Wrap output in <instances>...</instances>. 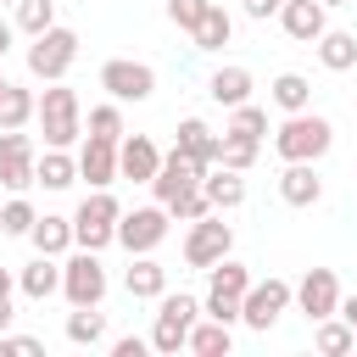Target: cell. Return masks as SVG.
Masks as SVG:
<instances>
[{
  "label": "cell",
  "mask_w": 357,
  "mask_h": 357,
  "mask_svg": "<svg viewBox=\"0 0 357 357\" xmlns=\"http://www.w3.org/2000/svg\"><path fill=\"white\" fill-rule=\"evenodd\" d=\"M167 206L156 201V206H134V212H123L117 218V245L128 251V257H139V251H156L162 240H167Z\"/></svg>",
  "instance_id": "30bf717a"
},
{
  "label": "cell",
  "mask_w": 357,
  "mask_h": 357,
  "mask_svg": "<svg viewBox=\"0 0 357 357\" xmlns=\"http://www.w3.org/2000/svg\"><path fill=\"white\" fill-rule=\"evenodd\" d=\"M33 201L28 195H11L6 206H0V234H17V240H28V229H33Z\"/></svg>",
  "instance_id": "d590c367"
},
{
  "label": "cell",
  "mask_w": 357,
  "mask_h": 357,
  "mask_svg": "<svg viewBox=\"0 0 357 357\" xmlns=\"http://www.w3.org/2000/svg\"><path fill=\"white\" fill-rule=\"evenodd\" d=\"M100 89L112 100H151L156 95V67L151 61H134V56H112L100 67Z\"/></svg>",
  "instance_id": "9c48e42d"
},
{
  "label": "cell",
  "mask_w": 357,
  "mask_h": 357,
  "mask_svg": "<svg viewBox=\"0 0 357 357\" xmlns=\"http://www.w3.org/2000/svg\"><path fill=\"white\" fill-rule=\"evenodd\" d=\"M73 61H78V33H73V28L50 22L45 33H33V45H28V73H33L39 84L67 78V67H73Z\"/></svg>",
  "instance_id": "8992f818"
},
{
  "label": "cell",
  "mask_w": 357,
  "mask_h": 357,
  "mask_svg": "<svg viewBox=\"0 0 357 357\" xmlns=\"http://www.w3.org/2000/svg\"><path fill=\"white\" fill-rule=\"evenodd\" d=\"M6 50H11V22L0 17V61H6Z\"/></svg>",
  "instance_id": "bcb514c9"
},
{
  "label": "cell",
  "mask_w": 357,
  "mask_h": 357,
  "mask_svg": "<svg viewBox=\"0 0 357 357\" xmlns=\"http://www.w3.org/2000/svg\"><path fill=\"white\" fill-rule=\"evenodd\" d=\"M156 167H162V151H156V139H151V134H128V139H117V178L151 184V178H156Z\"/></svg>",
  "instance_id": "9a60e30c"
},
{
  "label": "cell",
  "mask_w": 357,
  "mask_h": 357,
  "mask_svg": "<svg viewBox=\"0 0 357 357\" xmlns=\"http://www.w3.org/2000/svg\"><path fill=\"white\" fill-rule=\"evenodd\" d=\"M268 100H273L279 112H307V106H312V84H307L301 73H279V78L268 84Z\"/></svg>",
  "instance_id": "1f68e13d"
},
{
  "label": "cell",
  "mask_w": 357,
  "mask_h": 357,
  "mask_svg": "<svg viewBox=\"0 0 357 357\" xmlns=\"http://www.w3.org/2000/svg\"><path fill=\"white\" fill-rule=\"evenodd\" d=\"M67 340L73 346H89V351L106 346V312L100 307H73L67 312Z\"/></svg>",
  "instance_id": "f546056e"
},
{
  "label": "cell",
  "mask_w": 357,
  "mask_h": 357,
  "mask_svg": "<svg viewBox=\"0 0 357 357\" xmlns=\"http://www.w3.org/2000/svg\"><path fill=\"white\" fill-rule=\"evenodd\" d=\"M218 139H223V134H212V123H206V117H184L173 145H178L184 156H195L201 167H212V162H218Z\"/></svg>",
  "instance_id": "603a6c76"
},
{
  "label": "cell",
  "mask_w": 357,
  "mask_h": 357,
  "mask_svg": "<svg viewBox=\"0 0 357 357\" xmlns=\"http://www.w3.org/2000/svg\"><path fill=\"white\" fill-rule=\"evenodd\" d=\"M201 11H206V0H167V22H173V28H184V33L201 22Z\"/></svg>",
  "instance_id": "f35d334b"
},
{
  "label": "cell",
  "mask_w": 357,
  "mask_h": 357,
  "mask_svg": "<svg viewBox=\"0 0 357 357\" xmlns=\"http://www.w3.org/2000/svg\"><path fill=\"white\" fill-rule=\"evenodd\" d=\"M190 39H195V50H223V45L234 39V17H229L218 0H206V11H201V22L190 28Z\"/></svg>",
  "instance_id": "d4e9b609"
},
{
  "label": "cell",
  "mask_w": 357,
  "mask_h": 357,
  "mask_svg": "<svg viewBox=\"0 0 357 357\" xmlns=\"http://www.w3.org/2000/svg\"><path fill=\"white\" fill-rule=\"evenodd\" d=\"M89 134H100V139H123V100H100V106H89Z\"/></svg>",
  "instance_id": "74e56055"
},
{
  "label": "cell",
  "mask_w": 357,
  "mask_h": 357,
  "mask_svg": "<svg viewBox=\"0 0 357 357\" xmlns=\"http://www.w3.org/2000/svg\"><path fill=\"white\" fill-rule=\"evenodd\" d=\"M335 312H340V318L357 329V296H340V307H335Z\"/></svg>",
  "instance_id": "7bdbcfd3"
},
{
  "label": "cell",
  "mask_w": 357,
  "mask_h": 357,
  "mask_svg": "<svg viewBox=\"0 0 357 357\" xmlns=\"http://www.w3.org/2000/svg\"><path fill=\"white\" fill-rule=\"evenodd\" d=\"M45 340L39 335H0V357H39Z\"/></svg>",
  "instance_id": "ab89813d"
},
{
  "label": "cell",
  "mask_w": 357,
  "mask_h": 357,
  "mask_svg": "<svg viewBox=\"0 0 357 357\" xmlns=\"http://www.w3.org/2000/svg\"><path fill=\"white\" fill-rule=\"evenodd\" d=\"M201 190H206L212 212H234V206H245V178H240L234 167H223V162H212V167L201 173Z\"/></svg>",
  "instance_id": "d6986e66"
},
{
  "label": "cell",
  "mask_w": 357,
  "mask_h": 357,
  "mask_svg": "<svg viewBox=\"0 0 357 357\" xmlns=\"http://www.w3.org/2000/svg\"><path fill=\"white\" fill-rule=\"evenodd\" d=\"M78 178H84L89 190H112V184H117V139L89 134V139L78 145Z\"/></svg>",
  "instance_id": "5bb4252c"
},
{
  "label": "cell",
  "mask_w": 357,
  "mask_h": 357,
  "mask_svg": "<svg viewBox=\"0 0 357 357\" xmlns=\"http://www.w3.org/2000/svg\"><path fill=\"white\" fill-rule=\"evenodd\" d=\"M279 28H284L296 45H312V39L329 28V6H318V0H284V6H279Z\"/></svg>",
  "instance_id": "e0dca14e"
},
{
  "label": "cell",
  "mask_w": 357,
  "mask_h": 357,
  "mask_svg": "<svg viewBox=\"0 0 357 357\" xmlns=\"http://www.w3.org/2000/svg\"><path fill=\"white\" fill-rule=\"evenodd\" d=\"M78 178V156H67L61 145H45L39 156H33V184H45V190H67Z\"/></svg>",
  "instance_id": "cb8c5ba5"
},
{
  "label": "cell",
  "mask_w": 357,
  "mask_h": 357,
  "mask_svg": "<svg viewBox=\"0 0 357 357\" xmlns=\"http://www.w3.org/2000/svg\"><path fill=\"white\" fill-rule=\"evenodd\" d=\"M117 218H123L117 195H112V190H89V195L78 201V212H73V245L106 251V245L117 240Z\"/></svg>",
  "instance_id": "5b68a950"
},
{
  "label": "cell",
  "mask_w": 357,
  "mask_h": 357,
  "mask_svg": "<svg viewBox=\"0 0 357 357\" xmlns=\"http://www.w3.org/2000/svg\"><path fill=\"white\" fill-rule=\"evenodd\" d=\"M251 290V268L223 257L206 268V296H201V318H218V324H240V296Z\"/></svg>",
  "instance_id": "7a4b0ae2"
},
{
  "label": "cell",
  "mask_w": 357,
  "mask_h": 357,
  "mask_svg": "<svg viewBox=\"0 0 357 357\" xmlns=\"http://www.w3.org/2000/svg\"><path fill=\"white\" fill-rule=\"evenodd\" d=\"M290 301L318 324V318H329L335 307H340V279H335V268H307L296 284H290Z\"/></svg>",
  "instance_id": "7c38bea8"
},
{
  "label": "cell",
  "mask_w": 357,
  "mask_h": 357,
  "mask_svg": "<svg viewBox=\"0 0 357 357\" xmlns=\"http://www.w3.org/2000/svg\"><path fill=\"white\" fill-rule=\"evenodd\" d=\"M318 6H351V0H318Z\"/></svg>",
  "instance_id": "7dc6e473"
},
{
  "label": "cell",
  "mask_w": 357,
  "mask_h": 357,
  "mask_svg": "<svg viewBox=\"0 0 357 357\" xmlns=\"http://www.w3.org/2000/svg\"><path fill=\"white\" fill-rule=\"evenodd\" d=\"M11 318H17V307H11V296H6V301H0V335L11 329Z\"/></svg>",
  "instance_id": "ee69618b"
},
{
  "label": "cell",
  "mask_w": 357,
  "mask_h": 357,
  "mask_svg": "<svg viewBox=\"0 0 357 357\" xmlns=\"http://www.w3.org/2000/svg\"><path fill=\"white\" fill-rule=\"evenodd\" d=\"M39 128H45V145H61L73 151L78 134H84V117H78V89H67V78H56L45 95H39Z\"/></svg>",
  "instance_id": "277c9868"
},
{
  "label": "cell",
  "mask_w": 357,
  "mask_h": 357,
  "mask_svg": "<svg viewBox=\"0 0 357 357\" xmlns=\"http://www.w3.org/2000/svg\"><path fill=\"white\" fill-rule=\"evenodd\" d=\"M279 6H284V0H240V11H245V17H257V22L279 17Z\"/></svg>",
  "instance_id": "b9f144b4"
},
{
  "label": "cell",
  "mask_w": 357,
  "mask_h": 357,
  "mask_svg": "<svg viewBox=\"0 0 357 357\" xmlns=\"http://www.w3.org/2000/svg\"><path fill=\"white\" fill-rule=\"evenodd\" d=\"M201 173H206V167H201L195 156H184V151L173 145V151H162V167H156V178H151V190H156V201L167 206V201H173L178 190H190V184H201Z\"/></svg>",
  "instance_id": "2e32d148"
},
{
  "label": "cell",
  "mask_w": 357,
  "mask_h": 357,
  "mask_svg": "<svg viewBox=\"0 0 357 357\" xmlns=\"http://www.w3.org/2000/svg\"><path fill=\"white\" fill-rule=\"evenodd\" d=\"M33 112H39V95L33 89H22V84H6L0 89V128H28Z\"/></svg>",
  "instance_id": "4dcf8cb0"
},
{
  "label": "cell",
  "mask_w": 357,
  "mask_h": 357,
  "mask_svg": "<svg viewBox=\"0 0 357 357\" xmlns=\"http://www.w3.org/2000/svg\"><path fill=\"white\" fill-rule=\"evenodd\" d=\"M279 201H284V206H318V201H324L318 167H312V162H284V173H279Z\"/></svg>",
  "instance_id": "ac0fdd59"
},
{
  "label": "cell",
  "mask_w": 357,
  "mask_h": 357,
  "mask_svg": "<svg viewBox=\"0 0 357 357\" xmlns=\"http://www.w3.org/2000/svg\"><path fill=\"white\" fill-rule=\"evenodd\" d=\"M11 290H17V273H11V268H0V301H6Z\"/></svg>",
  "instance_id": "f6af8a7d"
},
{
  "label": "cell",
  "mask_w": 357,
  "mask_h": 357,
  "mask_svg": "<svg viewBox=\"0 0 357 357\" xmlns=\"http://www.w3.org/2000/svg\"><path fill=\"white\" fill-rule=\"evenodd\" d=\"M184 351H195V357H229V351H234V335H229V324H218V318H206V324L195 318Z\"/></svg>",
  "instance_id": "83f0119b"
},
{
  "label": "cell",
  "mask_w": 357,
  "mask_h": 357,
  "mask_svg": "<svg viewBox=\"0 0 357 357\" xmlns=\"http://www.w3.org/2000/svg\"><path fill=\"white\" fill-rule=\"evenodd\" d=\"M0 89H6V78H0Z\"/></svg>",
  "instance_id": "681fc988"
},
{
  "label": "cell",
  "mask_w": 357,
  "mask_h": 357,
  "mask_svg": "<svg viewBox=\"0 0 357 357\" xmlns=\"http://www.w3.org/2000/svg\"><path fill=\"white\" fill-rule=\"evenodd\" d=\"M201 318V301L195 296H184V290H162L156 296V324H151V351H162V357H178L184 351V340H190V324Z\"/></svg>",
  "instance_id": "3957f363"
},
{
  "label": "cell",
  "mask_w": 357,
  "mask_h": 357,
  "mask_svg": "<svg viewBox=\"0 0 357 357\" xmlns=\"http://www.w3.org/2000/svg\"><path fill=\"white\" fill-rule=\"evenodd\" d=\"M312 346H318L324 357H346V351H357V329H351L340 312H329V318L312 324Z\"/></svg>",
  "instance_id": "f1b7e54d"
},
{
  "label": "cell",
  "mask_w": 357,
  "mask_h": 357,
  "mask_svg": "<svg viewBox=\"0 0 357 357\" xmlns=\"http://www.w3.org/2000/svg\"><path fill=\"white\" fill-rule=\"evenodd\" d=\"M279 312H290V279H251V290L240 296V324L268 335Z\"/></svg>",
  "instance_id": "ba28073f"
},
{
  "label": "cell",
  "mask_w": 357,
  "mask_h": 357,
  "mask_svg": "<svg viewBox=\"0 0 357 357\" xmlns=\"http://www.w3.org/2000/svg\"><path fill=\"white\" fill-rule=\"evenodd\" d=\"M61 296L67 307H100L106 301V268H100V251H73L61 262Z\"/></svg>",
  "instance_id": "52a82bcc"
},
{
  "label": "cell",
  "mask_w": 357,
  "mask_h": 357,
  "mask_svg": "<svg viewBox=\"0 0 357 357\" xmlns=\"http://www.w3.org/2000/svg\"><path fill=\"white\" fill-rule=\"evenodd\" d=\"M145 351H151L145 335H123V340H112V357H145Z\"/></svg>",
  "instance_id": "60d3db41"
},
{
  "label": "cell",
  "mask_w": 357,
  "mask_h": 357,
  "mask_svg": "<svg viewBox=\"0 0 357 357\" xmlns=\"http://www.w3.org/2000/svg\"><path fill=\"white\" fill-rule=\"evenodd\" d=\"M206 212H212V201H206L201 184H190V190H178V195L167 201V218H173V223H195V218H206Z\"/></svg>",
  "instance_id": "e575fe53"
},
{
  "label": "cell",
  "mask_w": 357,
  "mask_h": 357,
  "mask_svg": "<svg viewBox=\"0 0 357 357\" xmlns=\"http://www.w3.org/2000/svg\"><path fill=\"white\" fill-rule=\"evenodd\" d=\"M329 145H335V128H329V117H318L312 106H307V112H284V123L273 128L279 162H324Z\"/></svg>",
  "instance_id": "6da1fadb"
},
{
  "label": "cell",
  "mask_w": 357,
  "mask_h": 357,
  "mask_svg": "<svg viewBox=\"0 0 357 357\" xmlns=\"http://www.w3.org/2000/svg\"><path fill=\"white\" fill-rule=\"evenodd\" d=\"M223 134L262 139V134H268V112H262V106H251V100H240V106H229V123H223Z\"/></svg>",
  "instance_id": "d6a6232c"
},
{
  "label": "cell",
  "mask_w": 357,
  "mask_h": 357,
  "mask_svg": "<svg viewBox=\"0 0 357 357\" xmlns=\"http://www.w3.org/2000/svg\"><path fill=\"white\" fill-rule=\"evenodd\" d=\"M56 22V0H17V28L33 39V33H45Z\"/></svg>",
  "instance_id": "8d00e7d4"
},
{
  "label": "cell",
  "mask_w": 357,
  "mask_h": 357,
  "mask_svg": "<svg viewBox=\"0 0 357 357\" xmlns=\"http://www.w3.org/2000/svg\"><path fill=\"white\" fill-rule=\"evenodd\" d=\"M33 134H22V128H0V184L11 190V195H22L28 184H33Z\"/></svg>",
  "instance_id": "4fadbf2b"
},
{
  "label": "cell",
  "mask_w": 357,
  "mask_h": 357,
  "mask_svg": "<svg viewBox=\"0 0 357 357\" xmlns=\"http://www.w3.org/2000/svg\"><path fill=\"white\" fill-rule=\"evenodd\" d=\"M17 290H22L28 301H50V296L61 290V262L39 251V257H33L28 268H17Z\"/></svg>",
  "instance_id": "ffe728a7"
},
{
  "label": "cell",
  "mask_w": 357,
  "mask_h": 357,
  "mask_svg": "<svg viewBox=\"0 0 357 357\" xmlns=\"http://www.w3.org/2000/svg\"><path fill=\"white\" fill-rule=\"evenodd\" d=\"M0 6H17V0H0Z\"/></svg>",
  "instance_id": "c3c4849f"
},
{
  "label": "cell",
  "mask_w": 357,
  "mask_h": 357,
  "mask_svg": "<svg viewBox=\"0 0 357 357\" xmlns=\"http://www.w3.org/2000/svg\"><path fill=\"white\" fill-rule=\"evenodd\" d=\"M251 89H257V84H251V73H245V67H218V73L206 78V100H212V106H223V112H229V106H240V100H251Z\"/></svg>",
  "instance_id": "7402d4cb"
},
{
  "label": "cell",
  "mask_w": 357,
  "mask_h": 357,
  "mask_svg": "<svg viewBox=\"0 0 357 357\" xmlns=\"http://www.w3.org/2000/svg\"><path fill=\"white\" fill-rule=\"evenodd\" d=\"M28 240H33V251H45V257H67V251H73V218L45 212V218H33Z\"/></svg>",
  "instance_id": "4316f807"
},
{
  "label": "cell",
  "mask_w": 357,
  "mask_h": 357,
  "mask_svg": "<svg viewBox=\"0 0 357 357\" xmlns=\"http://www.w3.org/2000/svg\"><path fill=\"white\" fill-rule=\"evenodd\" d=\"M257 151H262V139H240V134H223V139H218V162L234 167V173H245V167L257 162Z\"/></svg>",
  "instance_id": "836d02e7"
},
{
  "label": "cell",
  "mask_w": 357,
  "mask_h": 357,
  "mask_svg": "<svg viewBox=\"0 0 357 357\" xmlns=\"http://www.w3.org/2000/svg\"><path fill=\"white\" fill-rule=\"evenodd\" d=\"M123 290H128L134 301H156V296L167 290V268H162L151 251H139V257L128 262V273H123Z\"/></svg>",
  "instance_id": "44dd1931"
},
{
  "label": "cell",
  "mask_w": 357,
  "mask_h": 357,
  "mask_svg": "<svg viewBox=\"0 0 357 357\" xmlns=\"http://www.w3.org/2000/svg\"><path fill=\"white\" fill-rule=\"evenodd\" d=\"M229 251H234V229H229L218 212H206V218L190 223V234H184V262H190V268H212V262H223Z\"/></svg>",
  "instance_id": "8fae6325"
},
{
  "label": "cell",
  "mask_w": 357,
  "mask_h": 357,
  "mask_svg": "<svg viewBox=\"0 0 357 357\" xmlns=\"http://www.w3.org/2000/svg\"><path fill=\"white\" fill-rule=\"evenodd\" d=\"M312 45H318V61H324L329 73H351V67H357V33H346V28H324Z\"/></svg>",
  "instance_id": "484cf974"
}]
</instances>
